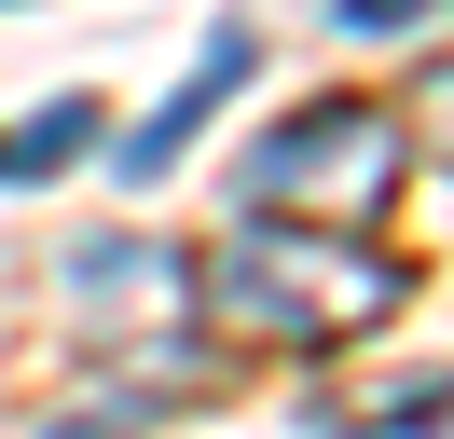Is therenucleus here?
<instances>
[{
    "label": "nucleus",
    "instance_id": "nucleus-1",
    "mask_svg": "<svg viewBox=\"0 0 454 439\" xmlns=\"http://www.w3.org/2000/svg\"><path fill=\"white\" fill-rule=\"evenodd\" d=\"M193 302L248 357H344L399 316V261L372 234H317V220H234L221 261H193Z\"/></svg>",
    "mask_w": 454,
    "mask_h": 439
},
{
    "label": "nucleus",
    "instance_id": "nucleus-2",
    "mask_svg": "<svg viewBox=\"0 0 454 439\" xmlns=\"http://www.w3.org/2000/svg\"><path fill=\"white\" fill-rule=\"evenodd\" d=\"M413 179V137L386 96H303L248 165H234V206L248 220H317V234H372Z\"/></svg>",
    "mask_w": 454,
    "mask_h": 439
},
{
    "label": "nucleus",
    "instance_id": "nucleus-3",
    "mask_svg": "<svg viewBox=\"0 0 454 439\" xmlns=\"http://www.w3.org/2000/svg\"><path fill=\"white\" fill-rule=\"evenodd\" d=\"M69 316H83L97 343H152V357L179 371L193 261H179V247H138V234H97V247H69Z\"/></svg>",
    "mask_w": 454,
    "mask_h": 439
},
{
    "label": "nucleus",
    "instance_id": "nucleus-4",
    "mask_svg": "<svg viewBox=\"0 0 454 439\" xmlns=\"http://www.w3.org/2000/svg\"><path fill=\"white\" fill-rule=\"evenodd\" d=\"M234 82H248V27H221V42H207V69L179 82V96L152 110L138 137H124V179H166V165H179V151H193V137H207V110H221Z\"/></svg>",
    "mask_w": 454,
    "mask_h": 439
},
{
    "label": "nucleus",
    "instance_id": "nucleus-5",
    "mask_svg": "<svg viewBox=\"0 0 454 439\" xmlns=\"http://www.w3.org/2000/svg\"><path fill=\"white\" fill-rule=\"evenodd\" d=\"M83 151H97V96H56L42 124L0 137V179H56V165H83Z\"/></svg>",
    "mask_w": 454,
    "mask_h": 439
},
{
    "label": "nucleus",
    "instance_id": "nucleus-6",
    "mask_svg": "<svg viewBox=\"0 0 454 439\" xmlns=\"http://www.w3.org/2000/svg\"><path fill=\"white\" fill-rule=\"evenodd\" d=\"M441 0H331V27H427Z\"/></svg>",
    "mask_w": 454,
    "mask_h": 439
}]
</instances>
